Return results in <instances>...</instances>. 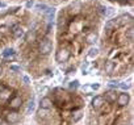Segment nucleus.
I'll use <instances>...</instances> for the list:
<instances>
[{
	"label": "nucleus",
	"instance_id": "obj_5",
	"mask_svg": "<svg viewBox=\"0 0 134 125\" xmlns=\"http://www.w3.org/2000/svg\"><path fill=\"white\" fill-rule=\"evenodd\" d=\"M67 59H69V53H67L66 50L58 51V54H57V61H58V62H64V61H67Z\"/></svg>",
	"mask_w": 134,
	"mask_h": 125
},
{
	"label": "nucleus",
	"instance_id": "obj_16",
	"mask_svg": "<svg viewBox=\"0 0 134 125\" xmlns=\"http://www.w3.org/2000/svg\"><path fill=\"white\" fill-rule=\"evenodd\" d=\"M2 71H3V70H2V67H0V75H2Z\"/></svg>",
	"mask_w": 134,
	"mask_h": 125
},
{
	"label": "nucleus",
	"instance_id": "obj_9",
	"mask_svg": "<svg viewBox=\"0 0 134 125\" xmlns=\"http://www.w3.org/2000/svg\"><path fill=\"white\" fill-rule=\"evenodd\" d=\"M13 34H15L16 37H19V38H20V37H23V36H24V29H23V28H20V26H16V28H15V30H13Z\"/></svg>",
	"mask_w": 134,
	"mask_h": 125
},
{
	"label": "nucleus",
	"instance_id": "obj_3",
	"mask_svg": "<svg viewBox=\"0 0 134 125\" xmlns=\"http://www.w3.org/2000/svg\"><path fill=\"white\" fill-rule=\"evenodd\" d=\"M103 104H104V99L101 96H95V99L92 100V107L95 109H100Z\"/></svg>",
	"mask_w": 134,
	"mask_h": 125
},
{
	"label": "nucleus",
	"instance_id": "obj_11",
	"mask_svg": "<svg viewBox=\"0 0 134 125\" xmlns=\"http://www.w3.org/2000/svg\"><path fill=\"white\" fill-rule=\"evenodd\" d=\"M13 55H15L13 50H5V51L3 53V57H4V58H13Z\"/></svg>",
	"mask_w": 134,
	"mask_h": 125
},
{
	"label": "nucleus",
	"instance_id": "obj_13",
	"mask_svg": "<svg viewBox=\"0 0 134 125\" xmlns=\"http://www.w3.org/2000/svg\"><path fill=\"white\" fill-rule=\"evenodd\" d=\"M80 117H82V115H80V113H76V116L74 117V121H78V120H79Z\"/></svg>",
	"mask_w": 134,
	"mask_h": 125
},
{
	"label": "nucleus",
	"instance_id": "obj_6",
	"mask_svg": "<svg viewBox=\"0 0 134 125\" xmlns=\"http://www.w3.org/2000/svg\"><path fill=\"white\" fill-rule=\"evenodd\" d=\"M50 50H51V44H50V41H49V40L42 41V44H41V51L45 53V54H47Z\"/></svg>",
	"mask_w": 134,
	"mask_h": 125
},
{
	"label": "nucleus",
	"instance_id": "obj_1",
	"mask_svg": "<svg viewBox=\"0 0 134 125\" xmlns=\"http://www.w3.org/2000/svg\"><path fill=\"white\" fill-rule=\"evenodd\" d=\"M21 104H23V99H21L20 96H13V97L9 100V105H11V108H13V109L20 108Z\"/></svg>",
	"mask_w": 134,
	"mask_h": 125
},
{
	"label": "nucleus",
	"instance_id": "obj_10",
	"mask_svg": "<svg viewBox=\"0 0 134 125\" xmlns=\"http://www.w3.org/2000/svg\"><path fill=\"white\" fill-rule=\"evenodd\" d=\"M107 99H108L109 101H114V100L117 99L116 92H114V91H109V92H107Z\"/></svg>",
	"mask_w": 134,
	"mask_h": 125
},
{
	"label": "nucleus",
	"instance_id": "obj_15",
	"mask_svg": "<svg viewBox=\"0 0 134 125\" xmlns=\"http://www.w3.org/2000/svg\"><path fill=\"white\" fill-rule=\"evenodd\" d=\"M0 125H8L7 122H0Z\"/></svg>",
	"mask_w": 134,
	"mask_h": 125
},
{
	"label": "nucleus",
	"instance_id": "obj_2",
	"mask_svg": "<svg viewBox=\"0 0 134 125\" xmlns=\"http://www.w3.org/2000/svg\"><path fill=\"white\" fill-rule=\"evenodd\" d=\"M117 103H118L121 107L126 105V104L129 103V95H127L126 92H121V94L117 96Z\"/></svg>",
	"mask_w": 134,
	"mask_h": 125
},
{
	"label": "nucleus",
	"instance_id": "obj_14",
	"mask_svg": "<svg viewBox=\"0 0 134 125\" xmlns=\"http://www.w3.org/2000/svg\"><path fill=\"white\" fill-rule=\"evenodd\" d=\"M11 69H12V70H15V71H19V67H16V66H12Z\"/></svg>",
	"mask_w": 134,
	"mask_h": 125
},
{
	"label": "nucleus",
	"instance_id": "obj_12",
	"mask_svg": "<svg viewBox=\"0 0 134 125\" xmlns=\"http://www.w3.org/2000/svg\"><path fill=\"white\" fill-rule=\"evenodd\" d=\"M101 108H103V109H101L103 113H108V112L110 111V105H109V104H105V103L101 105Z\"/></svg>",
	"mask_w": 134,
	"mask_h": 125
},
{
	"label": "nucleus",
	"instance_id": "obj_8",
	"mask_svg": "<svg viewBox=\"0 0 134 125\" xmlns=\"http://www.w3.org/2000/svg\"><path fill=\"white\" fill-rule=\"evenodd\" d=\"M113 70H114L113 62H105V73H112Z\"/></svg>",
	"mask_w": 134,
	"mask_h": 125
},
{
	"label": "nucleus",
	"instance_id": "obj_4",
	"mask_svg": "<svg viewBox=\"0 0 134 125\" xmlns=\"http://www.w3.org/2000/svg\"><path fill=\"white\" fill-rule=\"evenodd\" d=\"M19 120H20V115L16 113V112H12L7 116V121L11 122V124H16V122H19Z\"/></svg>",
	"mask_w": 134,
	"mask_h": 125
},
{
	"label": "nucleus",
	"instance_id": "obj_7",
	"mask_svg": "<svg viewBox=\"0 0 134 125\" xmlns=\"http://www.w3.org/2000/svg\"><path fill=\"white\" fill-rule=\"evenodd\" d=\"M51 107H53V101L49 97H43L41 100V108L42 109H50Z\"/></svg>",
	"mask_w": 134,
	"mask_h": 125
}]
</instances>
